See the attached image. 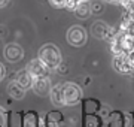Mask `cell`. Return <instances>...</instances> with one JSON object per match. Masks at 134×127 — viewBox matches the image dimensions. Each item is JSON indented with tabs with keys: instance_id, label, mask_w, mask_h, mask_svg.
Segmentation results:
<instances>
[{
	"instance_id": "obj_11",
	"label": "cell",
	"mask_w": 134,
	"mask_h": 127,
	"mask_svg": "<svg viewBox=\"0 0 134 127\" xmlns=\"http://www.w3.org/2000/svg\"><path fill=\"white\" fill-rule=\"evenodd\" d=\"M42 127H63V115L57 111L46 114L42 121Z\"/></svg>"
},
{
	"instance_id": "obj_24",
	"label": "cell",
	"mask_w": 134,
	"mask_h": 127,
	"mask_svg": "<svg viewBox=\"0 0 134 127\" xmlns=\"http://www.w3.org/2000/svg\"><path fill=\"white\" fill-rule=\"evenodd\" d=\"M8 3H9V0H0V8H5Z\"/></svg>"
},
{
	"instance_id": "obj_22",
	"label": "cell",
	"mask_w": 134,
	"mask_h": 127,
	"mask_svg": "<svg viewBox=\"0 0 134 127\" xmlns=\"http://www.w3.org/2000/svg\"><path fill=\"white\" fill-rule=\"evenodd\" d=\"M101 9H103V5H101V3H92L91 5L92 12H101Z\"/></svg>"
},
{
	"instance_id": "obj_19",
	"label": "cell",
	"mask_w": 134,
	"mask_h": 127,
	"mask_svg": "<svg viewBox=\"0 0 134 127\" xmlns=\"http://www.w3.org/2000/svg\"><path fill=\"white\" fill-rule=\"evenodd\" d=\"M0 127H8V112L0 106Z\"/></svg>"
},
{
	"instance_id": "obj_1",
	"label": "cell",
	"mask_w": 134,
	"mask_h": 127,
	"mask_svg": "<svg viewBox=\"0 0 134 127\" xmlns=\"http://www.w3.org/2000/svg\"><path fill=\"white\" fill-rule=\"evenodd\" d=\"M37 59L40 60L49 70H57L63 63L61 51H60L58 46H55V45H52V44L43 45L42 48L39 49Z\"/></svg>"
},
{
	"instance_id": "obj_7",
	"label": "cell",
	"mask_w": 134,
	"mask_h": 127,
	"mask_svg": "<svg viewBox=\"0 0 134 127\" xmlns=\"http://www.w3.org/2000/svg\"><path fill=\"white\" fill-rule=\"evenodd\" d=\"M27 70L30 72V75L33 76V78H43V76H49V70L45 64L40 61L39 59H34L31 60L29 64H27Z\"/></svg>"
},
{
	"instance_id": "obj_25",
	"label": "cell",
	"mask_w": 134,
	"mask_h": 127,
	"mask_svg": "<svg viewBox=\"0 0 134 127\" xmlns=\"http://www.w3.org/2000/svg\"><path fill=\"white\" fill-rule=\"evenodd\" d=\"M81 2H82V0H81ZM83 2H90V0H83Z\"/></svg>"
},
{
	"instance_id": "obj_9",
	"label": "cell",
	"mask_w": 134,
	"mask_h": 127,
	"mask_svg": "<svg viewBox=\"0 0 134 127\" xmlns=\"http://www.w3.org/2000/svg\"><path fill=\"white\" fill-rule=\"evenodd\" d=\"M15 81H16V82H18L19 85H21V87L27 91V90H30V88H31L34 78L30 75V72L27 70V69H23V70H18V72H16Z\"/></svg>"
},
{
	"instance_id": "obj_16",
	"label": "cell",
	"mask_w": 134,
	"mask_h": 127,
	"mask_svg": "<svg viewBox=\"0 0 134 127\" xmlns=\"http://www.w3.org/2000/svg\"><path fill=\"white\" fill-rule=\"evenodd\" d=\"M82 103H83V114H97L101 106V103L97 99H86V100L82 99Z\"/></svg>"
},
{
	"instance_id": "obj_23",
	"label": "cell",
	"mask_w": 134,
	"mask_h": 127,
	"mask_svg": "<svg viewBox=\"0 0 134 127\" xmlns=\"http://www.w3.org/2000/svg\"><path fill=\"white\" fill-rule=\"evenodd\" d=\"M5 75H6V69H5V66H3V64L0 63V81L5 78Z\"/></svg>"
},
{
	"instance_id": "obj_14",
	"label": "cell",
	"mask_w": 134,
	"mask_h": 127,
	"mask_svg": "<svg viewBox=\"0 0 134 127\" xmlns=\"http://www.w3.org/2000/svg\"><path fill=\"white\" fill-rule=\"evenodd\" d=\"M75 15H76L77 18H81V20H86L90 15H91V5H90V2H79L75 8Z\"/></svg>"
},
{
	"instance_id": "obj_3",
	"label": "cell",
	"mask_w": 134,
	"mask_h": 127,
	"mask_svg": "<svg viewBox=\"0 0 134 127\" xmlns=\"http://www.w3.org/2000/svg\"><path fill=\"white\" fill-rule=\"evenodd\" d=\"M66 38H67V42L70 45L79 48V46L86 44L88 34H86V30L83 27H81V25H73V27H70V29L67 30Z\"/></svg>"
},
{
	"instance_id": "obj_6",
	"label": "cell",
	"mask_w": 134,
	"mask_h": 127,
	"mask_svg": "<svg viewBox=\"0 0 134 127\" xmlns=\"http://www.w3.org/2000/svg\"><path fill=\"white\" fill-rule=\"evenodd\" d=\"M113 67L121 73H131L134 72V67L130 61L128 54H116L113 59Z\"/></svg>"
},
{
	"instance_id": "obj_15",
	"label": "cell",
	"mask_w": 134,
	"mask_h": 127,
	"mask_svg": "<svg viewBox=\"0 0 134 127\" xmlns=\"http://www.w3.org/2000/svg\"><path fill=\"white\" fill-rule=\"evenodd\" d=\"M23 127H42V121L39 118V114L34 111L24 114V121H23Z\"/></svg>"
},
{
	"instance_id": "obj_18",
	"label": "cell",
	"mask_w": 134,
	"mask_h": 127,
	"mask_svg": "<svg viewBox=\"0 0 134 127\" xmlns=\"http://www.w3.org/2000/svg\"><path fill=\"white\" fill-rule=\"evenodd\" d=\"M124 127H134V112L124 114Z\"/></svg>"
},
{
	"instance_id": "obj_13",
	"label": "cell",
	"mask_w": 134,
	"mask_h": 127,
	"mask_svg": "<svg viewBox=\"0 0 134 127\" xmlns=\"http://www.w3.org/2000/svg\"><path fill=\"white\" fill-rule=\"evenodd\" d=\"M8 94H9L12 99H15V100H21V99L25 96V90L21 85H19L15 79H12L9 84H8Z\"/></svg>"
},
{
	"instance_id": "obj_12",
	"label": "cell",
	"mask_w": 134,
	"mask_h": 127,
	"mask_svg": "<svg viewBox=\"0 0 134 127\" xmlns=\"http://www.w3.org/2000/svg\"><path fill=\"white\" fill-rule=\"evenodd\" d=\"M82 127H104V123H103V118L97 114H83Z\"/></svg>"
},
{
	"instance_id": "obj_5",
	"label": "cell",
	"mask_w": 134,
	"mask_h": 127,
	"mask_svg": "<svg viewBox=\"0 0 134 127\" xmlns=\"http://www.w3.org/2000/svg\"><path fill=\"white\" fill-rule=\"evenodd\" d=\"M3 55L9 63H18L19 60H23V57H24V49L16 44H9L3 49Z\"/></svg>"
},
{
	"instance_id": "obj_4",
	"label": "cell",
	"mask_w": 134,
	"mask_h": 127,
	"mask_svg": "<svg viewBox=\"0 0 134 127\" xmlns=\"http://www.w3.org/2000/svg\"><path fill=\"white\" fill-rule=\"evenodd\" d=\"M91 31L94 34V38H97V39H106V40H109V42L116 36L115 30L112 29V27H109L103 21H96L91 27Z\"/></svg>"
},
{
	"instance_id": "obj_10",
	"label": "cell",
	"mask_w": 134,
	"mask_h": 127,
	"mask_svg": "<svg viewBox=\"0 0 134 127\" xmlns=\"http://www.w3.org/2000/svg\"><path fill=\"white\" fill-rule=\"evenodd\" d=\"M49 96H51V102H52L54 106H57V108L64 106V102H63V82L51 85Z\"/></svg>"
},
{
	"instance_id": "obj_20",
	"label": "cell",
	"mask_w": 134,
	"mask_h": 127,
	"mask_svg": "<svg viewBox=\"0 0 134 127\" xmlns=\"http://www.w3.org/2000/svg\"><path fill=\"white\" fill-rule=\"evenodd\" d=\"M110 114H112L110 108L109 106H103V105H101V106H100V117L103 118V120H107Z\"/></svg>"
},
{
	"instance_id": "obj_17",
	"label": "cell",
	"mask_w": 134,
	"mask_h": 127,
	"mask_svg": "<svg viewBox=\"0 0 134 127\" xmlns=\"http://www.w3.org/2000/svg\"><path fill=\"white\" fill-rule=\"evenodd\" d=\"M107 127H124V114L119 111H112L107 118Z\"/></svg>"
},
{
	"instance_id": "obj_2",
	"label": "cell",
	"mask_w": 134,
	"mask_h": 127,
	"mask_svg": "<svg viewBox=\"0 0 134 127\" xmlns=\"http://www.w3.org/2000/svg\"><path fill=\"white\" fill-rule=\"evenodd\" d=\"M83 91L75 82H63V102L64 106H75L82 102Z\"/></svg>"
},
{
	"instance_id": "obj_21",
	"label": "cell",
	"mask_w": 134,
	"mask_h": 127,
	"mask_svg": "<svg viewBox=\"0 0 134 127\" xmlns=\"http://www.w3.org/2000/svg\"><path fill=\"white\" fill-rule=\"evenodd\" d=\"M49 2L55 8H64V3H66V0H49Z\"/></svg>"
},
{
	"instance_id": "obj_8",
	"label": "cell",
	"mask_w": 134,
	"mask_h": 127,
	"mask_svg": "<svg viewBox=\"0 0 134 127\" xmlns=\"http://www.w3.org/2000/svg\"><path fill=\"white\" fill-rule=\"evenodd\" d=\"M51 85L52 84H51L49 76H43V78H34L31 88H33V91L37 96H46V94H49Z\"/></svg>"
}]
</instances>
